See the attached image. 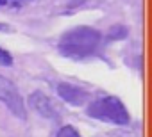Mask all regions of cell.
I'll return each instance as SVG.
<instances>
[{
  "mask_svg": "<svg viewBox=\"0 0 152 137\" xmlns=\"http://www.w3.org/2000/svg\"><path fill=\"white\" fill-rule=\"evenodd\" d=\"M0 4H6V0H0Z\"/></svg>",
  "mask_w": 152,
  "mask_h": 137,
  "instance_id": "10",
  "label": "cell"
},
{
  "mask_svg": "<svg viewBox=\"0 0 152 137\" xmlns=\"http://www.w3.org/2000/svg\"><path fill=\"white\" fill-rule=\"evenodd\" d=\"M29 105L36 110V112H39L43 118H48V119H54V121H57L59 119V112L56 110V105L50 102V98H47L43 93H39V91H36V93H32L31 96H29Z\"/></svg>",
  "mask_w": 152,
  "mask_h": 137,
  "instance_id": "4",
  "label": "cell"
},
{
  "mask_svg": "<svg viewBox=\"0 0 152 137\" xmlns=\"http://www.w3.org/2000/svg\"><path fill=\"white\" fill-rule=\"evenodd\" d=\"M125 36H127V29L122 27V25H116V27L109 29V37L111 39H124Z\"/></svg>",
  "mask_w": 152,
  "mask_h": 137,
  "instance_id": "6",
  "label": "cell"
},
{
  "mask_svg": "<svg viewBox=\"0 0 152 137\" xmlns=\"http://www.w3.org/2000/svg\"><path fill=\"white\" fill-rule=\"evenodd\" d=\"M57 137H81L79 135V132L75 130L73 126H70V125H66V126H63L61 130H59V133H57Z\"/></svg>",
  "mask_w": 152,
  "mask_h": 137,
  "instance_id": "7",
  "label": "cell"
},
{
  "mask_svg": "<svg viewBox=\"0 0 152 137\" xmlns=\"http://www.w3.org/2000/svg\"><path fill=\"white\" fill-rule=\"evenodd\" d=\"M88 114L91 118L109 121L115 125H127L129 123V114H127L124 103L115 96H106L102 100L93 102L88 107Z\"/></svg>",
  "mask_w": 152,
  "mask_h": 137,
  "instance_id": "2",
  "label": "cell"
},
{
  "mask_svg": "<svg viewBox=\"0 0 152 137\" xmlns=\"http://www.w3.org/2000/svg\"><path fill=\"white\" fill-rule=\"evenodd\" d=\"M100 41V32L91 27H75L59 39V52L72 59L91 55Z\"/></svg>",
  "mask_w": 152,
  "mask_h": 137,
  "instance_id": "1",
  "label": "cell"
},
{
  "mask_svg": "<svg viewBox=\"0 0 152 137\" xmlns=\"http://www.w3.org/2000/svg\"><path fill=\"white\" fill-rule=\"evenodd\" d=\"M0 100H2L11 109V112L16 118L27 119V109L23 105V98L20 96L18 87L11 80H7L6 77H2V75H0Z\"/></svg>",
  "mask_w": 152,
  "mask_h": 137,
  "instance_id": "3",
  "label": "cell"
},
{
  "mask_svg": "<svg viewBox=\"0 0 152 137\" xmlns=\"http://www.w3.org/2000/svg\"><path fill=\"white\" fill-rule=\"evenodd\" d=\"M0 64L2 66H11L13 64V57L9 52H6L4 48H0Z\"/></svg>",
  "mask_w": 152,
  "mask_h": 137,
  "instance_id": "8",
  "label": "cell"
},
{
  "mask_svg": "<svg viewBox=\"0 0 152 137\" xmlns=\"http://www.w3.org/2000/svg\"><path fill=\"white\" fill-rule=\"evenodd\" d=\"M86 0H70V4H68V7L70 9H75V7H79L81 4H84Z\"/></svg>",
  "mask_w": 152,
  "mask_h": 137,
  "instance_id": "9",
  "label": "cell"
},
{
  "mask_svg": "<svg viewBox=\"0 0 152 137\" xmlns=\"http://www.w3.org/2000/svg\"><path fill=\"white\" fill-rule=\"evenodd\" d=\"M57 94L64 102H68L70 105H75V107L84 105L88 102V93L84 89L73 86V84H66V82H63V84L57 86Z\"/></svg>",
  "mask_w": 152,
  "mask_h": 137,
  "instance_id": "5",
  "label": "cell"
}]
</instances>
